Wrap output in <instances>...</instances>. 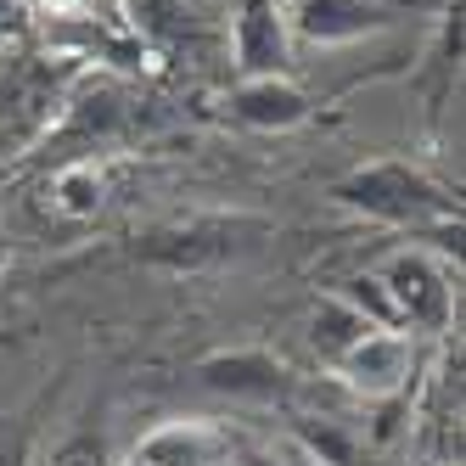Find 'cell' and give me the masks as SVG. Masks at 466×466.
I'll list each match as a JSON object with an SVG mask.
<instances>
[{
    "label": "cell",
    "mask_w": 466,
    "mask_h": 466,
    "mask_svg": "<svg viewBox=\"0 0 466 466\" xmlns=\"http://www.w3.org/2000/svg\"><path fill=\"white\" fill-rule=\"evenodd\" d=\"M338 382L360 399H393L410 388V371H416V338L410 331H365L354 349H343L331 360Z\"/></svg>",
    "instance_id": "3957f363"
},
{
    "label": "cell",
    "mask_w": 466,
    "mask_h": 466,
    "mask_svg": "<svg viewBox=\"0 0 466 466\" xmlns=\"http://www.w3.org/2000/svg\"><path fill=\"white\" fill-rule=\"evenodd\" d=\"M309 96L304 85H292V74L281 79H242L230 90V118L248 124V129H264V136H287V129L309 124Z\"/></svg>",
    "instance_id": "8992f818"
},
{
    "label": "cell",
    "mask_w": 466,
    "mask_h": 466,
    "mask_svg": "<svg viewBox=\"0 0 466 466\" xmlns=\"http://www.w3.org/2000/svg\"><path fill=\"white\" fill-rule=\"evenodd\" d=\"M6 258H12V253H6V237H0V276H6Z\"/></svg>",
    "instance_id": "2e32d148"
},
{
    "label": "cell",
    "mask_w": 466,
    "mask_h": 466,
    "mask_svg": "<svg viewBox=\"0 0 466 466\" xmlns=\"http://www.w3.org/2000/svg\"><path fill=\"white\" fill-rule=\"evenodd\" d=\"M338 298H343V304H349V309H354V315H360L365 326L399 331V315H393V304H388V287L377 281V270H371V276H354V281H349V287H343Z\"/></svg>",
    "instance_id": "7c38bea8"
},
{
    "label": "cell",
    "mask_w": 466,
    "mask_h": 466,
    "mask_svg": "<svg viewBox=\"0 0 466 466\" xmlns=\"http://www.w3.org/2000/svg\"><path fill=\"white\" fill-rule=\"evenodd\" d=\"M203 382L214 393H230V399H276L287 388V371H281L270 354L242 349V354H214V360H203Z\"/></svg>",
    "instance_id": "ba28073f"
},
{
    "label": "cell",
    "mask_w": 466,
    "mask_h": 466,
    "mask_svg": "<svg viewBox=\"0 0 466 466\" xmlns=\"http://www.w3.org/2000/svg\"><path fill=\"white\" fill-rule=\"evenodd\" d=\"M102 197H107V175H102L96 157H68L56 169V180H51V203L68 219H90L96 208H102Z\"/></svg>",
    "instance_id": "30bf717a"
},
{
    "label": "cell",
    "mask_w": 466,
    "mask_h": 466,
    "mask_svg": "<svg viewBox=\"0 0 466 466\" xmlns=\"http://www.w3.org/2000/svg\"><path fill=\"white\" fill-rule=\"evenodd\" d=\"M28 12L35 17H56V23H74L90 12V0H28Z\"/></svg>",
    "instance_id": "4fadbf2b"
},
{
    "label": "cell",
    "mask_w": 466,
    "mask_h": 466,
    "mask_svg": "<svg viewBox=\"0 0 466 466\" xmlns=\"http://www.w3.org/2000/svg\"><path fill=\"white\" fill-rule=\"evenodd\" d=\"M338 203L365 208L371 219H388V225L455 219V203L444 197V186H432L421 169H410V163H371V169H354L338 186Z\"/></svg>",
    "instance_id": "6da1fadb"
},
{
    "label": "cell",
    "mask_w": 466,
    "mask_h": 466,
    "mask_svg": "<svg viewBox=\"0 0 466 466\" xmlns=\"http://www.w3.org/2000/svg\"><path fill=\"white\" fill-rule=\"evenodd\" d=\"M230 68L242 79L292 74V28H287L281 0H242L230 12Z\"/></svg>",
    "instance_id": "277c9868"
},
{
    "label": "cell",
    "mask_w": 466,
    "mask_h": 466,
    "mask_svg": "<svg viewBox=\"0 0 466 466\" xmlns=\"http://www.w3.org/2000/svg\"><path fill=\"white\" fill-rule=\"evenodd\" d=\"M242 466H281V461H276V455H248Z\"/></svg>",
    "instance_id": "9a60e30c"
},
{
    "label": "cell",
    "mask_w": 466,
    "mask_h": 466,
    "mask_svg": "<svg viewBox=\"0 0 466 466\" xmlns=\"http://www.w3.org/2000/svg\"><path fill=\"white\" fill-rule=\"evenodd\" d=\"M124 6H129V23H136L141 40L180 46V40L203 35V12H197V0H124Z\"/></svg>",
    "instance_id": "9c48e42d"
},
{
    "label": "cell",
    "mask_w": 466,
    "mask_h": 466,
    "mask_svg": "<svg viewBox=\"0 0 466 466\" xmlns=\"http://www.w3.org/2000/svg\"><path fill=\"white\" fill-rule=\"evenodd\" d=\"M51 466H107V455H102V444L79 439V444H68V450H56V461H51Z\"/></svg>",
    "instance_id": "5bb4252c"
},
{
    "label": "cell",
    "mask_w": 466,
    "mask_h": 466,
    "mask_svg": "<svg viewBox=\"0 0 466 466\" xmlns=\"http://www.w3.org/2000/svg\"><path fill=\"white\" fill-rule=\"evenodd\" d=\"M225 455H230L225 427H214V421H163L141 439L136 466H219Z\"/></svg>",
    "instance_id": "52a82bcc"
},
{
    "label": "cell",
    "mask_w": 466,
    "mask_h": 466,
    "mask_svg": "<svg viewBox=\"0 0 466 466\" xmlns=\"http://www.w3.org/2000/svg\"><path fill=\"white\" fill-rule=\"evenodd\" d=\"M377 281L388 287V304L399 315V331H450L455 315V287L427 253H393Z\"/></svg>",
    "instance_id": "7a4b0ae2"
},
{
    "label": "cell",
    "mask_w": 466,
    "mask_h": 466,
    "mask_svg": "<svg viewBox=\"0 0 466 466\" xmlns=\"http://www.w3.org/2000/svg\"><path fill=\"white\" fill-rule=\"evenodd\" d=\"M365 331H371V326H365L349 304H343V298L338 292H331V298H320V304H315V315H309V343L320 349V360H338L343 349H354L360 338H365ZM382 331V326H377Z\"/></svg>",
    "instance_id": "8fae6325"
},
{
    "label": "cell",
    "mask_w": 466,
    "mask_h": 466,
    "mask_svg": "<svg viewBox=\"0 0 466 466\" xmlns=\"http://www.w3.org/2000/svg\"><path fill=\"white\" fill-rule=\"evenodd\" d=\"M281 12L292 40H309V46H354L393 28L388 0H281Z\"/></svg>",
    "instance_id": "5b68a950"
}]
</instances>
